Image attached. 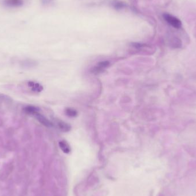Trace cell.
Masks as SVG:
<instances>
[{
    "instance_id": "3957f363",
    "label": "cell",
    "mask_w": 196,
    "mask_h": 196,
    "mask_svg": "<svg viewBox=\"0 0 196 196\" xmlns=\"http://www.w3.org/2000/svg\"><path fill=\"white\" fill-rule=\"evenodd\" d=\"M33 115L35 116L40 122L44 126H47V127H51L53 126V124L49 120H48L47 118L44 117L41 114H40L39 111Z\"/></svg>"
},
{
    "instance_id": "8992f818",
    "label": "cell",
    "mask_w": 196,
    "mask_h": 196,
    "mask_svg": "<svg viewBox=\"0 0 196 196\" xmlns=\"http://www.w3.org/2000/svg\"><path fill=\"white\" fill-rule=\"evenodd\" d=\"M24 111L25 113H26L28 114L32 115H33L34 114H35L37 112L39 111V108L35 107V106H26L24 108Z\"/></svg>"
},
{
    "instance_id": "9c48e42d",
    "label": "cell",
    "mask_w": 196,
    "mask_h": 196,
    "mask_svg": "<svg viewBox=\"0 0 196 196\" xmlns=\"http://www.w3.org/2000/svg\"><path fill=\"white\" fill-rule=\"evenodd\" d=\"M7 3L13 6H19L22 4L21 0H7Z\"/></svg>"
},
{
    "instance_id": "5b68a950",
    "label": "cell",
    "mask_w": 196,
    "mask_h": 196,
    "mask_svg": "<svg viewBox=\"0 0 196 196\" xmlns=\"http://www.w3.org/2000/svg\"><path fill=\"white\" fill-rule=\"evenodd\" d=\"M59 146L60 149L62 150V151L66 154L69 153L71 151V149L69 145L67 143V142L64 140H62L59 142Z\"/></svg>"
},
{
    "instance_id": "ba28073f",
    "label": "cell",
    "mask_w": 196,
    "mask_h": 196,
    "mask_svg": "<svg viewBox=\"0 0 196 196\" xmlns=\"http://www.w3.org/2000/svg\"><path fill=\"white\" fill-rule=\"evenodd\" d=\"M65 113L67 116H68L69 117H72V118L75 117L78 115V113L76 110L72 108H68L66 109Z\"/></svg>"
},
{
    "instance_id": "52a82bcc",
    "label": "cell",
    "mask_w": 196,
    "mask_h": 196,
    "mask_svg": "<svg viewBox=\"0 0 196 196\" xmlns=\"http://www.w3.org/2000/svg\"><path fill=\"white\" fill-rule=\"evenodd\" d=\"M58 125L59 129L64 132H68L71 130L70 125L63 121L58 122Z\"/></svg>"
},
{
    "instance_id": "7a4b0ae2",
    "label": "cell",
    "mask_w": 196,
    "mask_h": 196,
    "mask_svg": "<svg viewBox=\"0 0 196 196\" xmlns=\"http://www.w3.org/2000/svg\"><path fill=\"white\" fill-rule=\"evenodd\" d=\"M110 65V62L108 61H102L98 63L97 65L93 67L91 72L93 74L97 75L101 72H102L108 65Z\"/></svg>"
},
{
    "instance_id": "6da1fadb",
    "label": "cell",
    "mask_w": 196,
    "mask_h": 196,
    "mask_svg": "<svg viewBox=\"0 0 196 196\" xmlns=\"http://www.w3.org/2000/svg\"><path fill=\"white\" fill-rule=\"evenodd\" d=\"M163 18L168 23H169L170 25H171L173 27L175 28L179 29L182 26L181 21L174 16H173L169 14H164Z\"/></svg>"
},
{
    "instance_id": "277c9868",
    "label": "cell",
    "mask_w": 196,
    "mask_h": 196,
    "mask_svg": "<svg viewBox=\"0 0 196 196\" xmlns=\"http://www.w3.org/2000/svg\"><path fill=\"white\" fill-rule=\"evenodd\" d=\"M28 85L31 88L32 91L36 92H40L43 90V87L41 84L38 83H35L33 81H29L28 83Z\"/></svg>"
},
{
    "instance_id": "30bf717a",
    "label": "cell",
    "mask_w": 196,
    "mask_h": 196,
    "mask_svg": "<svg viewBox=\"0 0 196 196\" xmlns=\"http://www.w3.org/2000/svg\"><path fill=\"white\" fill-rule=\"evenodd\" d=\"M114 4L115 5L116 8H122L123 6V4L120 1H115Z\"/></svg>"
}]
</instances>
